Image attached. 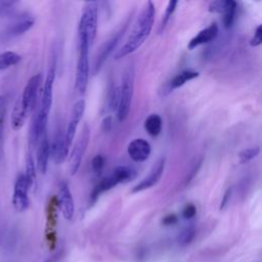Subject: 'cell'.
<instances>
[{
    "instance_id": "6da1fadb",
    "label": "cell",
    "mask_w": 262,
    "mask_h": 262,
    "mask_svg": "<svg viewBox=\"0 0 262 262\" xmlns=\"http://www.w3.org/2000/svg\"><path fill=\"white\" fill-rule=\"evenodd\" d=\"M156 8L151 1L145 2L141 12L137 16L133 30L129 35L126 43L116 52L115 58H123L136 51L149 36L155 21Z\"/></svg>"
},
{
    "instance_id": "7a4b0ae2",
    "label": "cell",
    "mask_w": 262,
    "mask_h": 262,
    "mask_svg": "<svg viewBox=\"0 0 262 262\" xmlns=\"http://www.w3.org/2000/svg\"><path fill=\"white\" fill-rule=\"evenodd\" d=\"M98 24V5L94 1L86 2L79 20L78 26V40L86 41L92 46Z\"/></svg>"
},
{
    "instance_id": "3957f363",
    "label": "cell",
    "mask_w": 262,
    "mask_h": 262,
    "mask_svg": "<svg viewBox=\"0 0 262 262\" xmlns=\"http://www.w3.org/2000/svg\"><path fill=\"white\" fill-rule=\"evenodd\" d=\"M134 87V70L130 66L128 67L122 77V84L119 87V103L117 107V117L120 122H123L127 119L132 101Z\"/></svg>"
},
{
    "instance_id": "277c9868",
    "label": "cell",
    "mask_w": 262,
    "mask_h": 262,
    "mask_svg": "<svg viewBox=\"0 0 262 262\" xmlns=\"http://www.w3.org/2000/svg\"><path fill=\"white\" fill-rule=\"evenodd\" d=\"M79 55L77 60L76 69V80L75 87L80 94H83L86 91L89 79V50L90 45L82 40H78Z\"/></svg>"
},
{
    "instance_id": "5b68a950",
    "label": "cell",
    "mask_w": 262,
    "mask_h": 262,
    "mask_svg": "<svg viewBox=\"0 0 262 262\" xmlns=\"http://www.w3.org/2000/svg\"><path fill=\"white\" fill-rule=\"evenodd\" d=\"M90 139V129L88 126H85L83 128V131L81 132L80 136L78 137L76 143L74 144V147L72 149V152L69 158V164H70V174L73 176L75 175L81 165L82 159L84 157V154L87 149L88 143Z\"/></svg>"
},
{
    "instance_id": "8992f818",
    "label": "cell",
    "mask_w": 262,
    "mask_h": 262,
    "mask_svg": "<svg viewBox=\"0 0 262 262\" xmlns=\"http://www.w3.org/2000/svg\"><path fill=\"white\" fill-rule=\"evenodd\" d=\"M42 76L41 74H36L32 76L29 81L27 82L23 94L19 100V103L23 107V110L29 115L33 112L35 108L36 102H37V96H38V90L41 84Z\"/></svg>"
},
{
    "instance_id": "52a82bcc",
    "label": "cell",
    "mask_w": 262,
    "mask_h": 262,
    "mask_svg": "<svg viewBox=\"0 0 262 262\" xmlns=\"http://www.w3.org/2000/svg\"><path fill=\"white\" fill-rule=\"evenodd\" d=\"M30 187L31 186L25 174H20L14 183L13 194L11 200L12 206L16 212H24L29 208L30 200L28 192Z\"/></svg>"
},
{
    "instance_id": "ba28073f",
    "label": "cell",
    "mask_w": 262,
    "mask_h": 262,
    "mask_svg": "<svg viewBox=\"0 0 262 262\" xmlns=\"http://www.w3.org/2000/svg\"><path fill=\"white\" fill-rule=\"evenodd\" d=\"M55 69H56V62H55V57L53 56L52 61L49 66L45 82L43 85L42 89V96H41V102H40V107L39 112L48 115L52 105V98H53V85H54V80H55Z\"/></svg>"
},
{
    "instance_id": "9c48e42d",
    "label": "cell",
    "mask_w": 262,
    "mask_h": 262,
    "mask_svg": "<svg viewBox=\"0 0 262 262\" xmlns=\"http://www.w3.org/2000/svg\"><path fill=\"white\" fill-rule=\"evenodd\" d=\"M127 25H128V23H126L124 28L119 30L114 36H112L108 40H106L101 45V47H100V49H99V51L97 53V56L95 58V62H94V67H93V74L94 75H96L100 71V69L102 68L103 63L107 59V57L112 54V52L115 50V48L119 44L120 40L122 39V37H123V35H124L125 31H126Z\"/></svg>"
},
{
    "instance_id": "30bf717a",
    "label": "cell",
    "mask_w": 262,
    "mask_h": 262,
    "mask_svg": "<svg viewBox=\"0 0 262 262\" xmlns=\"http://www.w3.org/2000/svg\"><path fill=\"white\" fill-rule=\"evenodd\" d=\"M85 100L84 99H79L78 101L75 102L72 113H71V117H70V121L67 127V130L64 132V138H66V143L68 145V147L70 148L73 144V140L77 131V128L79 126L80 121L83 118L84 112H85Z\"/></svg>"
},
{
    "instance_id": "8fae6325",
    "label": "cell",
    "mask_w": 262,
    "mask_h": 262,
    "mask_svg": "<svg viewBox=\"0 0 262 262\" xmlns=\"http://www.w3.org/2000/svg\"><path fill=\"white\" fill-rule=\"evenodd\" d=\"M57 196L52 195L47 204L46 208V216H47V226H46V239L51 249L55 247L56 234H55V226L57 220Z\"/></svg>"
},
{
    "instance_id": "7c38bea8",
    "label": "cell",
    "mask_w": 262,
    "mask_h": 262,
    "mask_svg": "<svg viewBox=\"0 0 262 262\" xmlns=\"http://www.w3.org/2000/svg\"><path fill=\"white\" fill-rule=\"evenodd\" d=\"M164 169H165V159L161 158L152 167V169L150 170L149 174L144 177L139 183H137L131 190L132 193H136V192H140L143 190H146L150 187H152L154 185H156L160 179L163 176L164 173Z\"/></svg>"
},
{
    "instance_id": "4fadbf2b",
    "label": "cell",
    "mask_w": 262,
    "mask_h": 262,
    "mask_svg": "<svg viewBox=\"0 0 262 262\" xmlns=\"http://www.w3.org/2000/svg\"><path fill=\"white\" fill-rule=\"evenodd\" d=\"M58 208L60 209L62 216L67 220H72L75 213V205L73 195L66 182H61L59 185V192L57 196Z\"/></svg>"
},
{
    "instance_id": "5bb4252c",
    "label": "cell",
    "mask_w": 262,
    "mask_h": 262,
    "mask_svg": "<svg viewBox=\"0 0 262 262\" xmlns=\"http://www.w3.org/2000/svg\"><path fill=\"white\" fill-rule=\"evenodd\" d=\"M127 152L132 161L140 163L148 159L151 152V147L147 140L143 138H136L128 144Z\"/></svg>"
},
{
    "instance_id": "9a60e30c",
    "label": "cell",
    "mask_w": 262,
    "mask_h": 262,
    "mask_svg": "<svg viewBox=\"0 0 262 262\" xmlns=\"http://www.w3.org/2000/svg\"><path fill=\"white\" fill-rule=\"evenodd\" d=\"M37 148V164L36 168L41 174H45L48 167V161L50 157V143L47 134L44 133L43 136L38 141Z\"/></svg>"
},
{
    "instance_id": "2e32d148",
    "label": "cell",
    "mask_w": 262,
    "mask_h": 262,
    "mask_svg": "<svg viewBox=\"0 0 262 262\" xmlns=\"http://www.w3.org/2000/svg\"><path fill=\"white\" fill-rule=\"evenodd\" d=\"M69 150L70 148L66 143L64 133H62V131L59 130L56 133L52 144L50 145V155L52 156L54 163L57 165L61 164L66 160L69 154Z\"/></svg>"
},
{
    "instance_id": "e0dca14e",
    "label": "cell",
    "mask_w": 262,
    "mask_h": 262,
    "mask_svg": "<svg viewBox=\"0 0 262 262\" xmlns=\"http://www.w3.org/2000/svg\"><path fill=\"white\" fill-rule=\"evenodd\" d=\"M218 35V26L213 23L206 29L199 32L198 35H195L187 44V48L189 50H192L196 48L198 46H201L205 43L213 41Z\"/></svg>"
},
{
    "instance_id": "ac0fdd59",
    "label": "cell",
    "mask_w": 262,
    "mask_h": 262,
    "mask_svg": "<svg viewBox=\"0 0 262 262\" xmlns=\"http://www.w3.org/2000/svg\"><path fill=\"white\" fill-rule=\"evenodd\" d=\"M116 185H118V182L116 181V179L113 177V175H110L103 179H101L92 189L91 193H90V204L93 205L98 198L100 196V194H102L103 192L112 189L113 187H115Z\"/></svg>"
},
{
    "instance_id": "d6986e66",
    "label": "cell",
    "mask_w": 262,
    "mask_h": 262,
    "mask_svg": "<svg viewBox=\"0 0 262 262\" xmlns=\"http://www.w3.org/2000/svg\"><path fill=\"white\" fill-rule=\"evenodd\" d=\"M163 121L160 115L151 114L144 121V129L146 133L151 137H157L162 131Z\"/></svg>"
},
{
    "instance_id": "ffe728a7",
    "label": "cell",
    "mask_w": 262,
    "mask_h": 262,
    "mask_svg": "<svg viewBox=\"0 0 262 262\" xmlns=\"http://www.w3.org/2000/svg\"><path fill=\"white\" fill-rule=\"evenodd\" d=\"M199 77V73L192 70H185L182 71L181 73L177 74L169 83V89L170 90H174L176 88H179L181 86H183L186 82L193 80L195 78Z\"/></svg>"
},
{
    "instance_id": "44dd1931",
    "label": "cell",
    "mask_w": 262,
    "mask_h": 262,
    "mask_svg": "<svg viewBox=\"0 0 262 262\" xmlns=\"http://www.w3.org/2000/svg\"><path fill=\"white\" fill-rule=\"evenodd\" d=\"M28 116L29 115L23 110V107L19 103V100H17L13 110H12V113H11V127H12V129L13 130H19L24 126Z\"/></svg>"
},
{
    "instance_id": "7402d4cb",
    "label": "cell",
    "mask_w": 262,
    "mask_h": 262,
    "mask_svg": "<svg viewBox=\"0 0 262 262\" xmlns=\"http://www.w3.org/2000/svg\"><path fill=\"white\" fill-rule=\"evenodd\" d=\"M112 175L119 184L133 180L136 177V171L127 166H119L114 170Z\"/></svg>"
},
{
    "instance_id": "603a6c76",
    "label": "cell",
    "mask_w": 262,
    "mask_h": 262,
    "mask_svg": "<svg viewBox=\"0 0 262 262\" xmlns=\"http://www.w3.org/2000/svg\"><path fill=\"white\" fill-rule=\"evenodd\" d=\"M237 3L233 0H226V5L223 11V25L226 29H229L235 19Z\"/></svg>"
},
{
    "instance_id": "cb8c5ba5",
    "label": "cell",
    "mask_w": 262,
    "mask_h": 262,
    "mask_svg": "<svg viewBox=\"0 0 262 262\" xmlns=\"http://www.w3.org/2000/svg\"><path fill=\"white\" fill-rule=\"evenodd\" d=\"M20 55L14 51H3L0 53V71L8 69L20 61Z\"/></svg>"
},
{
    "instance_id": "d4e9b609",
    "label": "cell",
    "mask_w": 262,
    "mask_h": 262,
    "mask_svg": "<svg viewBox=\"0 0 262 262\" xmlns=\"http://www.w3.org/2000/svg\"><path fill=\"white\" fill-rule=\"evenodd\" d=\"M24 174H25L26 178L28 179L30 186L34 185V183L36 182V177H37V168H36V164H35L34 159H33L31 154H29L27 156V159H26V172Z\"/></svg>"
},
{
    "instance_id": "484cf974",
    "label": "cell",
    "mask_w": 262,
    "mask_h": 262,
    "mask_svg": "<svg viewBox=\"0 0 262 262\" xmlns=\"http://www.w3.org/2000/svg\"><path fill=\"white\" fill-rule=\"evenodd\" d=\"M34 25V19L32 18H26V19H23L21 21L15 24L10 30H9V33L10 35L12 36H19V35H23L24 33H26L27 31H29Z\"/></svg>"
},
{
    "instance_id": "4316f807",
    "label": "cell",
    "mask_w": 262,
    "mask_h": 262,
    "mask_svg": "<svg viewBox=\"0 0 262 262\" xmlns=\"http://www.w3.org/2000/svg\"><path fill=\"white\" fill-rule=\"evenodd\" d=\"M260 152V147L259 146H254V147H249V148H245L242 151L238 152V159H239V163L241 164H246L249 161L253 160L254 158H256Z\"/></svg>"
},
{
    "instance_id": "83f0119b",
    "label": "cell",
    "mask_w": 262,
    "mask_h": 262,
    "mask_svg": "<svg viewBox=\"0 0 262 262\" xmlns=\"http://www.w3.org/2000/svg\"><path fill=\"white\" fill-rule=\"evenodd\" d=\"M177 4H178V2H177V1H172V0H171V1H169V2H168L167 8H166L165 13H164V15H163V18H162V20H161V25H160V33H162V32L165 30L166 26L168 25V23H169V20H170L171 16L173 15V13H174V11H175V9H176Z\"/></svg>"
},
{
    "instance_id": "f1b7e54d",
    "label": "cell",
    "mask_w": 262,
    "mask_h": 262,
    "mask_svg": "<svg viewBox=\"0 0 262 262\" xmlns=\"http://www.w3.org/2000/svg\"><path fill=\"white\" fill-rule=\"evenodd\" d=\"M195 236V229L193 226H188L184 228L178 235V244L180 246H186L192 242Z\"/></svg>"
},
{
    "instance_id": "f546056e",
    "label": "cell",
    "mask_w": 262,
    "mask_h": 262,
    "mask_svg": "<svg viewBox=\"0 0 262 262\" xmlns=\"http://www.w3.org/2000/svg\"><path fill=\"white\" fill-rule=\"evenodd\" d=\"M105 164V159L102 155H96L91 162V166H92V170L95 174H100L103 167Z\"/></svg>"
},
{
    "instance_id": "4dcf8cb0",
    "label": "cell",
    "mask_w": 262,
    "mask_h": 262,
    "mask_svg": "<svg viewBox=\"0 0 262 262\" xmlns=\"http://www.w3.org/2000/svg\"><path fill=\"white\" fill-rule=\"evenodd\" d=\"M226 5V0H216L210 2L208 10L212 13H223Z\"/></svg>"
},
{
    "instance_id": "1f68e13d",
    "label": "cell",
    "mask_w": 262,
    "mask_h": 262,
    "mask_svg": "<svg viewBox=\"0 0 262 262\" xmlns=\"http://www.w3.org/2000/svg\"><path fill=\"white\" fill-rule=\"evenodd\" d=\"M261 43H262V26L259 25L256 28L254 36H253V38L250 41V45L252 47H257V46L261 45Z\"/></svg>"
},
{
    "instance_id": "d6a6232c",
    "label": "cell",
    "mask_w": 262,
    "mask_h": 262,
    "mask_svg": "<svg viewBox=\"0 0 262 262\" xmlns=\"http://www.w3.org/2000/svg\"><path fill=\"white\" fill-rule=\"evenodd\" d=\"M196 214V208L193 204H187L182 210V217L184 219H191L195 216Z\"/></svg>"
},
{
    "instance_id": "836d02e7",
    "label": "cell",
    "mask_w": 262,
    "mask_h": 262,
    "mask_svg": "<svg viewBox=\"0 0 262 262\" xmlns=\"http://www.w3.org/2000/svg\"><path fill=\"white\" fill-rule=\"evenodd\" d=\"M177 221H178V218H177V216H176L175 214H168V215H166V216L163 218L162 223H163L164 225L169 226V225L175 224Z\"/></svg>"
},
{
    "instance_id": "e575fe53",
    "label": "cell",
    "mask_w": 262,
    "mask_h": 262,
    "mask_svg": "<svg viewBox=\"0 0 262 262\" xmlns=\"http://www.w3.org/2000/svg\"><path fill=\"white\" fill-rule=\"evenodd\" d=\"M230 195H231V188H227L225 190L224 194H223V198H222V201H221V204H220V210H223L226 207V205L229 202Z\"/></svg>"
},
{
    "instance_id": "d590c367",
    "label": "cell",
    "mask_w": 262,
    "mask_h": 262,
    "mask_svg": "<svg viewBox=\"0 0 262 262\" xmlns=\"http://www.w3.org/2000/svg\"><path fill=\"white\" fill-rule=\"evenodd\" d=\"M112 125H113V122H112V117L111 116H107L105 117L103 120H102V123H101V128L103 131L105 132H108L112 128Z\"/></svg>"
},
{
    "instance_id": "8d00e7d4",
    "label": "cell",
    "mask_w": 262,
    "mask_h": 262,
    "mask_svg": "<svg viewBox=\"0 0 262 262\" xmlns=\"http://www.w3.org/2000/svg\"><path fill=\"white\" fill-rule=\"evenodd\" d=\"M62 256H63V251L61 249V250L57 251L55 254H53L52 256H50L45 262H59L60 259L62 258Z\"/></svg>"
},
{
    "instance_id": "74e56055",
    "label": "cell",
    "mask_w": 262,
    "mask_h": 262,
    "mask_svg": "<svg viewBox=\"0 0 262 262\" xmlns=\"http://www.w3.org/2000/svg\"><path fill=\"white\" fill-rule=\"evenodd\" d=\"M2 127L0 124V158H1V146H2Z\"/></svg>"
},
{
    "instance_id": "f35d334b",
    "label": "cell",
    "mask_w": 262,
    "mask_h": 262,
    "mask_svg": "<svg viewBox=\"0 0 262 262\" xmlns=\"http://www.w3.org/2000/svg\"><path fill=\"white\" fill-rule=\"evenodd\" d=\"M3 103V97L2 96H0V106H1V104Z\"/></svg>"
}]
</instances>
